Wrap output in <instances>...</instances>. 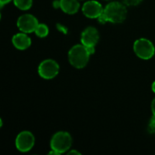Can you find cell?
Segmentation results:
<instances>
[{
	"label": "cell",
	"instance_id": "6da1fadb",
	"mask_svg": "<svg viewBox=\"0 0 155 155\" xmlns=\"http://www.w3.org/2000/svg\"><path fill=\"white\" fill-rule=\"evenodd\" d=\"M127 16L126 5L120 2H111L104 8L102 15L97 18L100 23L111 22L114 24L123 23Z\"/></svg>",
	"mask_w": 155,
	"mask_h": 155
},
{
	"label": "cell",
	"instance_id": "7a4b0ae2",
	"mask_svg": "<svg viewBox=\"0 0 155 155\" xmlns=\"http://www.w3.org/2000/svg\"><path fill=\"white\" fill-rule=\"evenodd\" d=\"M90 55L91 54L85 45L83 44L75 45L69 50L68 60L74 67L76 69H82L87 64Z\"/></svg>",
	"mask_w": 155,
	"mask_h": 155
},
{
	"label": "cell",
	"instance_id": "3957f363",
	"mask_svg": "<svg viewBox=\"0 0 155 155\" xmlns=\"http://www.w3.org/2000/svg\"><path fill=\"white\" fill-rule=\"evenodd\" d=\"M73 143L72 136L67 132H57L53 135L50 141L51 150H54L59 154L67 152Z\"/></svg>",
	"mask_w": 155,
	"mask_h": 155
},
{
	"label": "cell",
	"instance_id": "277c9868",
	"mask_svg": "<svg viewBox=\"0 0 155 155\" xmlns=\"http://www.w3.org/2000/svg\"><path fill=\"white\" fill-rule=\"evenodd\" d=\"M134 50L135 54L143 60L151 59L155 54L153 44L146 38H140L134 44Z\"/></svg>",
	"mask_w": 155,
	"mask_h": 155
},
{
	"label": "cell",
	"instance_id": "5b68a950",
	"mask_svg": "<svg viewBox=\"0 0 155 155\" xmlns=\"http://www.w3.org/2000/svg\"><path fill=\"white\" fill-rule=\"evenodd\" d=\"M59 64L52 59L44 60L38 66V74L44 79H53L59 73Z\"/></svg>",
	"mask_w": 155,
	"mask_h": 155
},
{
	"label": "cell",
	"instance_id": "8992f818",
	"mask_svg": "<svg viewBox=\"0 0 155 155\" xmlns=\"http://www.w3.org/2000/svg\"><path fill=\"white\" fill-rule=\"evenodd\" d=\"M34 144L35 136L28 131L21 132L15 138V147L19 152L26 153L34 147Z\"/></svg>",
	"mask_w": 155,
	"mask_h": 155
},
{
	"label": "cell",
	"instance_id": "52a82bcc",
	"mask_svg": "<svg viewBox=\"0 0 155 155\" xmlns=\"http://www.w3.org/2000/svg\"><path fill=\"white\" fill-rule=\"evenodd\" d=\"M18 29L26 34H30L35 31L37 25H39L38 20L36 17H35L33 15L30 14H25L18 17L17 22H16Z\"/></svg>",
	"mask_w": 155,
	"mask_h": 155
},
{
	"label": "cell",
	"instance_id": "ba28073f",
	"mask_svg": "<svg viewBox=\"0 0 155 155\" xmlns=\"http://www.w3.org/2000/svg\"><path fill=\"white\" fill-rule=\"evenodd\" d=\"M82 11L86 17L94 19V18H98L102 15L104 8L98 1L91 0L84 4L82 7Z\"/></svg>",
	"mask_w": 155,
	"mask_h": 155
},
{
	"label": "cell",
	"instance_id": "9c48e42d",
	"mask_svg": "<svg viewBox=\"0 0 155 155\" xmlns=\"http://www.w3.org/2000/svg\"><path fill=\"white\" fill-rule=\"evenodd\" d=\"M100 38L98 30L95 27L89 26L85 28L81 35V43L85 46H95Z\"/></svg>",
	"mask_w": 155,
	"mask_h": 155
},
{
	"label": "cell",
	"instance_id": "30bf717a",
	"mask_svg": "<svg viewBox=\"0 0 155 155\" xmlns=\"http://www.w3.org/2000/svg\"><path fill=\"white\" fill-rule=\"evenodd\" d=\"M13 45L19 50H25L30 47L32 41L31 38L26 35V33H19L12 37Z\"/></svg>",
	"mask_w": 155,
	"mask_h": 155
},
{
	"label": "cell",
	"instance_id": "8fae6325",
	"mask_svg": "<svg viewBox=\"0 0 155 155\" xmlns=\"http://www.w3.org/2000/svg\"><path fill=\"white\" fill-rule=\"evenodd\" d=\"M80 4L78 0H60V8L68 15L77 13Z\"/></svg>",
	"mask_w": 155,
	"mask_h": 155
},
{
	"label": "cell",
	"instance_id": "7c38bea8",
	"mask_svg": "<svg viewBox=\"0 0 155 155\" xmlns=\"http://www.w3.org/2000/svg\"><path fill=\"white\" fill-rule=\"evenodd\" d=\"M13 1L15 5L23 11L30 9L33 5V0H13Z\"/></svg>",
	"mask_w": 155,
	"mask_h": 155
},
{
	"label": "cell",
	"instance_id": "4fadbf2b",
	"mask_svg": "<svg viewBox=\"0 0 155 155\" xmlns=\"http://www.w3.org/2000/svg\"><path fill=\"white\" fill-rule=\"evenodd\" d=\"M35 33V35H36L38 37L44 38V37H45V36L48 35L49 29H48V27H47L46 25H45V24H39V25H37V27H36Z\"/></svg>",
	"mask_w": 155,
	"mask_h": 155
},
{
	"label": "cell",
	"instance_id": "5bb4252c",
	"mask_svg": "<svg viewBox=\"0 0 155 155\" xmlns=\"http://www.w3.org/2000/svg\"><path fill=\"white\" fill-rule=\"evenodd\" d=\"M147 129H148L149 134L155 135V115H153V116H152V118H151V120L149 122Z\"/></svg>",
	"mask_w": 155,
	"mask_h": 155
},
{
	"label": "cell",
	"instance_id": "9a60e30c",
	"mask_svg": "<svg viewBox=\"0 0 155 155\" xmlns=\"http://www.w3.org/2000/svg\"><path fill=\"white\" fill-rule=\"evenodd\" d=\"M143 0H123L124 4L126 5H130V6H134L139 5Z\"/></svg>",
	"mask_w": 155,
	"mask_h": 155
},
{
	"label": "cell",
	"instance_id": "2e32d148",
	"mask_svg": "<svg viewBox=\"0 0 155 155\" xmlns=\"http://www.w3.org/2000/svg\"><path fill=\"white\" fill-rule=\"evenodd\" d=\"M56 28L58 29V31H60V32H62L63 34H67L68 33V29H67V27H65L64 25H61V24H57L56 25Z\"/></svg>",
	"mask_w": 155,
	"mask_h": 155
},
{
	"label": "cell",
	"instance_id": "e0dca14e",
	"mask_svg": "<svg viewBox=\"0 0 155 155\" xmlns=\"http://www.w3.org/2000/svg\"><path fill=\"white\" fill-rule=\"evenodd\" d=\"M53 6L54 8H59L60 7V0H54L53 3Z\"/></svg>",
	"mask_w": 155,
	"mask_h": 155
},
{
	"label": "cell",
	"instance_id": "ac0fdd59",
	"mask_svg": "<svg viewBox=\"0 0 155 155\" xmlns=\"http://www.w3.org/2000/svg\"><path fill=\"white\" fill-rule=\"evenodd\" d=\"M12 0H0V5H1V7H3L5 5H6V4H8V3H10Z\"/></svg>",
	"mask_w": 155,
	"mask_h": 155
},
{
	"label": "cell",
	"instance_id": "d6986e66",
	"mask_svg": "<svg viewBox=\"0 0 155 155\" xmlns=\"http://www.w3.org/2000/svg\"><path fill=\"white\" fill-rule=\"evenodd\" d=\"M152 112H153V114L155 115V98L152 102Z\"/></svg>",
	"mask_w": 155,
	"mask_h": 155
},
{
	"label": "cell",
	"instance_id": "ffe728a7",
	"mask_svg": "<svg viewBox=\"0 0 155 155\" xmlns=\"http://www.w3.org/2000/svg\"><path fill=\"white\" fill-rule=\"evenodd\" d=\"M68 154L69 155H72V154L81 155V153H79V152H77V151H75V150H73V151H70V152L68 153Z\"/></svg>",
	"mask_w": 155,
	"mask_h": 155
},
{
	"label": "cell",
	"instance_id": "44dd1931",
	"mask_svg": "<svg viewBox=\"0 0 155 155\" xmlns=\"http://www.w3.org/2000/svg\"><path fill=\"white\" fill-rule=\"evenodd\" d=\"M152 90H153V93H155V81L153 83V84H152Z\"/></svg>",
	"mask_w": 155,
	"mask_h": 155
},
{
	"label": "cell",
	"instance_id": "7402d4cb",
	"mask_svg": "<svg viewBox=\"0 0 155 155\" xmlns=\"http://www.w3.org/2000/svg\"><path fill=\"white\" fill-rule=\"evenodd\" d=\"M104 1H109V0H104Z\"/></svg>",
	"mask_w": 155,
	"mask_h": 155
}]
</instances>
